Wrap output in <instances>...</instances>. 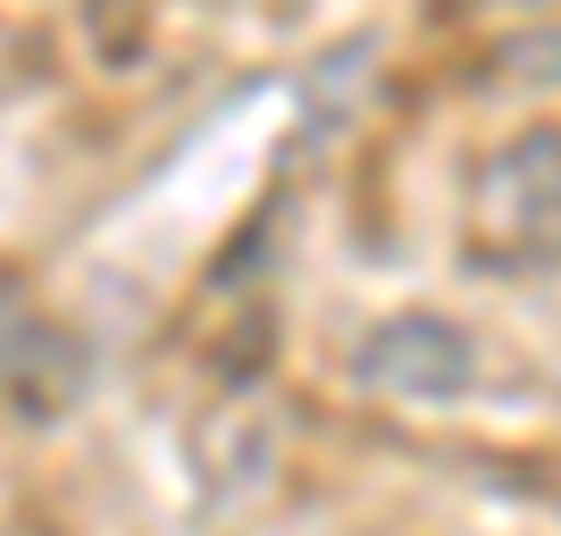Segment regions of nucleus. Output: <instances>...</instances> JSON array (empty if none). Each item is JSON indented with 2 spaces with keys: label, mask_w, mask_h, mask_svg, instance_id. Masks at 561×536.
I'll return each mask as SVG.
<instances>
[{
  "label": "nucleus",
  "mask_w": 561,
  "mask_h": 536,
  "mask_svg": "<svg viewBox=\"0 0 561 536\" xmlns=\"http://www.w3.org/2000/svg\"><path fill=\"white\" fill-rule=\"evenodd\" d=\"M469 243L486 269H553L561 260V135L537 126L478 176Z\"/></svg>",
  "instance_id": "1"
},
{
  "label": "nucleus",
  "mask_w": 561,
  "mask_h": 536,
  "mask_svg": "<svg viewBox=\"0 0 561 536\" xmlns=\"http://www.w3.org/2000/svg\"><path fill=\"white\" fill-rule=\"evenodd\" d=\"M360 377L377 395H402V402H453V395H469L478 361H469L461 327L427 319V310H402V319H386L360 344Z\"/></svg>",
  "instance_id": "2"
}]
</instances>
